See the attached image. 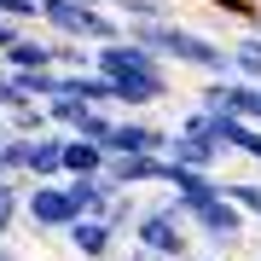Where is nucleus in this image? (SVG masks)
<instances>
[{
	"label": "nucleus",
	"mask_w": 261,
	"mask_h": 261,
	"mask_svg": "<svg viewBox=\"0 0 261 261\" xmlns=\"http://www.w3.org/2000/svg\"><path fill=\"white\" fill-rule=\"evenodd\" d=\"M221 192L232 197V209L244 221H261V180H221Z\"/></svg>",
	"instance_id": "nucleus-18"
},
{
	"label": "nucleus",
	"mask_w": 261,
	"mask_h": 261,
	"mask_svg": "<svg viewBox=\"0 0 261 261\" xmlns=\"http://www.w3.org/2000/svg\"><path fill=\"white\" fill-rule=\"evenodd\" d=\"M255 261H261V255H255Z\"/></svg>",
	"instance_id": "nucleus-26"
},
{
	"label": "nucleus",
	"mask_w": 261,
	"mask_h": 261,
	"mask_svg": "<svg viewBox=\"0 0 261 261\" xmlns=\"http://www.w3.org/2000/svg\"><path fill=\"white\" fill-rule=\"evenodd\" d=\"M105 12L116 23H157V18H168V0H111Z\"/></svg>",
	"instance_id": "nucleus-17"
},
{
	"label": "nucleus",
	"mask_w": 261,
	"mask_h": 261,
	"mask_svg": "<svg viewBox=\"0 0 261 261\" xmlns=\"http://www.w3.org/2000/svg\"><path fill=\"white\" fill-rule=\"evenodd\" d=\"M140 209H145V203H140V197H134V192H122V197H116V203H111V209H105V215H99V221H105V226H111V232L122 238V232H134V221H140Z\"/></svg>",
	"instance_id": "nucleus-20"
},
{
	"label": "nucleus",
	"mask_w": 261,
	"mask_h": 261,
	"mask_svg": "<svg viewBox=\"0 0 261 261\" xmlns=\"http://www.w3.org/2000/svg\"><path fill=\"white\" fill-rule=\"evenodd\" d=\"M41 70H53V58H47V35H18V47H12L6 58H0V75H41Z\"/></svg>",
	"instance_id": "nucleus-12"
},
{
	"label": "nucleus",
	"mask_w": 261,
	"mask_h": 261,
	"mask_svg": "<svg viewBox=\"0 0 261 261\" xmlns=\"http://www.w3.org/2000/svg\"><path fill=\"white\" fill-rule=\"evenodd\" d=\"M122 261H157V255H145V250H128V255H122Z\"/></svg>",
	"instance_id": "nucleus-22"
},
{
	"label": "nucleus",
	"mask_w": 261,
	"mask_h": 261,
	"mask_svg": "<svg viewBox=\"0 0 261 261\" xmlns=\"http://www.w3.org/2000/svg\"><path fill=\"white\" fill-rule=\"evenodd\" d=\"M111 157H105V145L93 140H64V163H58V180H99Z\"/></svg>",
	"instance_id": "nucleus-11"
},
{
	"label": "nucleus",
	"mask_w": 261,
	"mask_h": 261,
	"mask_svg": "<svg viewBox=\"0 0 261 261\" xmlns=\"http://www.w3.org/2000/svg\"><path fill=\"white\" fill-rule=\"evenodd\" d=\"M174 209L186 215L192 238L209 244V250H232V244L244 238V226H250V221L232 209V197L221 192V174H215V180H192L186 192H174Z\"/></svg>",
	"instance_id": "nucleus-3"
},
{
	"label": "nucleus",
	"mask_w": 261,
	"mask_h": 261,
	"mask_svg": "<svg viewBox=\"0 0 261 261\" xmlns=\"http://www.w3.org/2000/svg\"><path fill=\"white\" fill-rule=\"evenodd\" d=\"M18 221H23V180H0V244Z\"/></svg>",
	"instance_id": "nucleus-19"
},
{
	"label": "nucleus",
	"mask_w": 261,
	"mask_h": 261,
	"mask_svg": "<svg viewBox=\"0 0 261 261\" xmlns=\"http://www.w3.org/2000/svg\"><path fill=\"white\" fill-rule=\"evenodd\" d=\"M226 58H232V75H238V82L261 87V35H244V41H232V47H226Z\"/></svg>",
	"instance_id": "nucleus-16"
},
{
	"label": "nucleus",
	"mask_w": 261,
	"mask_h": 261,
	"mask_svg": "<svg viewBox=\"0 0 261 261\" xmlns=\"http://www.w3.org/2000/svg\"><path fill=\"white\" fill-rule=\"evenodd\" d=\"M41 23L53 29V35H64V41H82V47H116L128 29H122L105 6H75V0H47L41 6Z\"/></svg>",
	"instance_id": "nucleus-5"
},
{
	"label": "nucleus",
	"mask_w": 261,
	"mask_h": 261,
	"mask_svg": "<svg viewBox=\"0 0 261 261\" xmlns=\"http://www.w3.org/2000/svg\"><path fill=\"white\" fill-rule=\"evenodd\" d=\"M47 58H53V70H58V75H87V70H93V47H82V41H64V35H53V41H47Z\"/></svg>",
	"instance_id": "nucleus-15"
},
{
	"label": "nucleus",
	"mask_w": 261,
	"mask_h": 261,
	"mask_svg": "<svg viewBox=\"0 0 261 261\" xmlns=\"http://www.w3.org/2000/svg\"><path fill=\"white\" fill-rule=\"evenodd\" d=\"M168 163H180V168H192V174H221V163H226V151L221 145H209V140H186V134H174L168 128V151H163Z\"/></svg>",
	"instance_id": "nucleus-9"
},
{
	"label": "nucleus",
	"mask_w": 261,
	"mask_h": 261,
	"mask_svg": "<svg viewBox=\"0 0 261 261\" xmlns=\"http://www.w3.org/2000/svg\"><path fill=\"white\" fill-rule=\"evenodd\" d=\"M93 75L111 82V99H116V116H140L151 105H163L174 93V75H168L163 58H151L145 47H134L128 35L116 47H99L93 53Z\"/></svg>",
	"instance_id": "nucleus-1"
},
{
	"label": "nucleus",
	"mask_w": 261,
	"mask_h": 261,
	"mask_svg": "<svg viewBox=\"0 0 261 261\" xmlns=\"http://www.w3.org/2000/svg\"><path fill=\"white\" fill-rule=\"evenodd\" d=\"M64 186H70V203H75V215H82V221H99V215L122 197L105 174H99V180H64Z\"/></svg>",
	"instance_id": "nucleus-13"
},
{
	"label": "nucleus",
	"mask_w": 261,
	"mask_h": 261,
	"mask_svg": "<svg viewBox=\"0 0 261 261\" xmlns=\"http://www.w3.org/2000/svg\"><path fill=\"white\" fill-rule=\"evenodd\" d=\"M64 244H70L75 261H122V238L105 221H75L70 232H64Z\"/></svg>",
	"instance_id": "nucleus-8"
},
{
	"label": "nucleus",
	"mask_w": 261,
	"mask_h": 261,
	"mask_svg": "<svg viewBox=\"0 0 261 261\" xmlns=\"http://www.w3.org/2000/svg\"><path fill=\"white\" fill-rule=\"evenodd\" d=\"M163 151H168V128L145 116H116L111 140H105V157H163Z\"/></svg>",
	"instance_id": "nucleus-7"
},
{
	"label": "nucleus",
	"mask_w": 261,
	"mask_h": 261,
	"mask_svg": "<svg viewBox=\"0 0 261 261\" xmlns=\"http://www.w3.org/2000/svg\"><path fill=\"white\" fill-rule=\"evenodd\" d=\"M134 250H145L157 261H197V238H192L186 215L174 209V197L140 209V221H134Z\"/></svg>",
	"instance_id": "nucleus-4"
},
{
	"label": "nucleus",
	"mask_w": 261,
	"mask_h": 261,
	"mask_svg": "<svg viewBox=\"0 0 261 261\" xmlns=\"http://www.w3.org/2000/svg\"><path fill=\"white\" fill-rule=\"evenodd\" d=\"M58 163H64V134H41V140H29V163H23V180L29 186H53L58 180Z\"/></svg>",
	"instance_id": "nucleus-10"
},
{
	"label": "nucleus",
	"mask_w": 261,
	"mask_h": 261,
	"mask_svg": "<svg viewBox=\"0 0 261 261\" xmlns=\"http://www.w3.org/2000/svg\"><path fill=\"white\" fill-rule=\"evenodd\" d=\"M197 261H221V255H197Z\"/></svg>",
	"instance_id": "nucleus-25"
},
{
	"label": "nucleus",
	"mask_w": 261,
	"mask_h": 261,
	"mask_svg": "<svg viewBox=\"0 0 261 261\" xmlns=\"http://www.w3.org/2000/svg\"><path fill=\"white\" fill-rule=\"evenodd\" d=\"M157 163H163V157H111L105 180H111L116 192H140V186H157Z\"/></svg>",
	"instance_id": "nucleus-14"
},
{
	"label": "nucleus",
	"mask_w": 261,
	"mask_h": 261,
	"mask_svg": "<svg viewBox=\"0 0 261 261\" xmlns=\"http://www.w3.org/2000/svg\"><path fill=\"white\" fill-rule=\"evenodd\" d=\"M215 6H232V12H244V0H215Z\"/></svg>",
	"instance_id": "nucleus-24"
},
{
	"label": "nucleus",
	"mask_w": 261,
	"mask_h": 261,
	"mask_svg": "<svg viewBox=\"0 0 261 261\" xmlns=\"http://www.w3.org/2000/svg\"><path fill=\"white\" fill-rule=\"evenodd\" d=\"M18 35H29V29H23V23H6V18H0V58H6L12 47H18Z\"/></svg>",
	"instance_id": "nucleus-21"
},
{
	"label": "nucleus",
	"mask_w": 261,
	"mask_h": 261,
	"mask_svg": "<svg viewBox=\"0 0 261 261\" xmlns=\"http://www.w3.org/2000/svg\"><path fill=\"white\" fill-rule=\"evenodd\" d=\"M134 47H145L151 58L163 64H180V70H197L203 82H226L232 75V58H226L221 41H209L203 29L192 23H174V18H157V23H122Z\"/></svg>",
	"instance_id": "nucleus-2"
},
{
	"label": "nucleus",
	"mask_w": 261,
	"mask_h": 261,
	"mask_svg": "<svg viewBox=\"0 0 261 261\" xmlns=\"http://www.w3.org/2000/svg\"><path fill=\"white\" fill-rule=\"evenodd\" d=\"M23 221L35 226V232H70L82 215H75V203H70V186L53 180V186H29L23 192Z\"/></svg>",
	"instance_id": "nucleus-6"
},
{
	"label": "nucleus",
	"mask_w": 261,
	"mask_h": 261,
	"mask_svg": "<svg viewBox=\"0 0 261 261\" xmlns=\"http://www.w3.org/2000/svg\"><path fill=\"white\" fill-rule=\"evenodd\" d=\"M250 35H261V12H250Z\"/></svg>",
	"instance_id": "nucleus-23"
}]
</instances>
